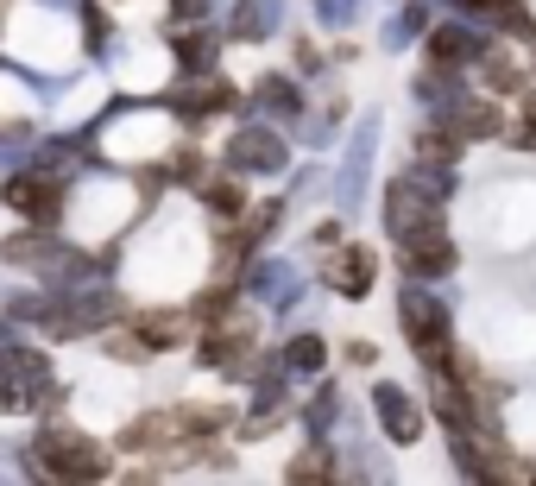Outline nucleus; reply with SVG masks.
Segmentation results:
<instances>
[{
  "label": "nucleus",
  "mask_w": 536,
  "mask_h": 486,
  "mask_svg": "<svg viewBox=\"0 0 536 486\" xmlns=\"http://www.w3.org/2000/svg\"><path fill=\"white\" fill-rule=\"evenodd\" d=\"M32 461H38L44 474H57V481H102V474L114 468V455L95 449V442L76 436V430H44V436L32 442Z\"/></svg>",
  "instance_id": "1"
},
{
  "label": "nucleus",
  "mask_w": 536,
  "mask_h": 486,
  "mask_svg": "<svg viewBox=\"0 0 536 486\" xmlns=\"http://www.w3.org/2000/svg\"><path fill=\"white\" fill-rule=\"evenodd\" d=\"M398 241H404L398 246L404 272H416V278H442V272L454 265V246L442 234V222H416V228H404Z\"/></svg>",
  "instance_id": "2"
},
{
  "label": "nucleus",
  "mask_w": 536,
  "mask_h": 486,
  "mask_svg": "<svg viewBox=\"0 0 536 486\" xmlns=\"http://www.w3.org/2000/svg\"><path fill=\"white\" fill-rule=\"evenodd\" d=\"M6 203H13L19 215H32V222H57L63 190H57L51 177H13V183H6Z\"/></svg>",
  "instance_id": "3"
},
{
  "label": "nucleus",
  "mask_w": 536,
  "mask_h": 486,
  "mask_svg": "<svg viewBox=\"0 0 536 486\" xmlns=\"http://www.w3.org/2000/svg\"><path fill=\"white\" fill-rule=\"evenodd\" d=\"M322 278H328L341 297H360V291L373 284V253H366V246H341V253L322 265Z\"/></svg>",
  "instance_id": "4"
},
{
  "label": "nucleus",
  "mask_w": 536,
  "mask_h": 486,
  "mask_svg": "<svg viewBox=\"0 0 536 486\" xmlns=\"http://www.w3.org/2000/svg\"><path fill=\"white\" fill-rule=\"evenodd\" d=\"M240 171H278L284 164V145H278V133H259V126H247V133H234V152H228Z\"/></svg>",
  "instance_id": "5"
},
{
  "label": "nucleus",
  "mask_w": 536,
  "mask_h": 486,
  "mask_svg": "<svg viewBox=\"0 0 536 486\" xmlns=\"http://www.w3.org/2000/svg\"><path fill=\"white\" fill-rule=\"evenodd\" d=\"M114 310H121L114 297H83V303H70V310H51V316H44V329H51V335H83V329L108 322Z\"/></svg>",
  "instance_id": "6"
},
{
  "label": "nucleus",
  "mask_w": 536,
  "mask_h": 486,
  "mask_svg": "<svg viewBox=\"0 0 536 486\" xmlns=\"http://www.w3.org/2000/svg\"><path fill=\"white\" fill-rule=\"evenodd\" d=\"M379 417H385V436L392 442H416V430H423V411L404 398L398 385H379Z\"/></svg>",
  "instance_id": "7"
},
{
  "label": "nucleus",
  "mask_w": 536,
  "mask_h": 486,
  "mask_svg": "<svg viewBox=\"0 0 536 486\" xmlns=\"http://www.w3.org/2000/svg\"><path fill=\"white\" fill-rule=\"evenodd\" d=\"M454 133H461V139H492V133H505V114H499L492 102H461Z\"/></svg>",
  "instance_id": "8"
},
{
  "label": "nucleus",
  "mask_w": 536,
  "mask_h": 486,
  "mask_svg": "<svg viewBox=\"0 0 536 486\" xmlns=\"http://www.w3.org/2000/svg\"><path fill=\"white\" fill-rule=\"evenodd\" d=\"M429 51H435L442 64H467V57H473V38H467L461 25H435V38H429Z\"/></svg>",
  "instance_id": "9"
},
{
  "label": "nucleus",
  "mask_w": 536,
  "mask_h": 486,
  "mask_svg": "<svg viewBox=\"0 0 536 486\" xmlns=\"http://www.w3.org/2000/svg\"><path fill=\"white\" fill-rule=\"evenodd\" d=\"M190 316H139V342L145 348H164V342H183Z\"/></svg>",
  "instance_id": "10"
},
{
  "label": "nucleus",
  "mask_w": 536,
  "mask_h": 486,
  "mask_svg": "<svg viewBox=\"0 0 536 486\" xmlns=\"http://www.w3.org/2000/svg\"><path fill=\"white\" fill-rule=\"evenodd\" d=\"M177 57H183V70H209L215 64V32H183L177 38Z\"/></svg>",
  "instance_id": "11"
},
{
  "label": "nucleus",
  "mask_w": 536,
  "mask_h": 486,
  "mask_svg": "<svg viewBox=\"0 0 536 486\" xmlns=\"http://www.w3.org/2000/svg\"><path fill=\"white\" fill-rule=\"evenodd\" d=\"M416 158H423V164H435V171H448V164L461 158V145H454L448 133H423V139H416Z\"/></svg>",
  "instance_id": "12"
},
{
  "label": "nucleus",
  "mask_w": 536,
  "mask_h": 486,
  "mask_svg": "<svg viewBox=\"0 0 536 486\" xmlns=\"http://www.w3.org/2000/svg\"><path fill=\"white\" fill-rule=\"evenodd\" d=\"M202 196H209V209H215V215H240V183H234V177L202 183Z\"/></svg>",
  "instance_id": "13"
},
{
  "label": "nucleus",
  "mask_w": 536,
  "mask_h": 486,
  "mask_svg": "<svg viewBox=\"0 0 536 486\" xmlns=\"http://www.w3.org/2000/svg\"><path fill=\"white\" fill-rule=\"evenodd\" d=\"M486 76H492V89H505V95H512V89H524V70H518L505 51H492V57H486Z\"/></svg>",
  "instance_id": "14"
},
{
  "label": "nucleus",
  "mask_w": 536,
  "mask_h": 486,
  "mask_svg": "<svg viewBox=\"0 0 536 486\" xmlns=\"http://www.w3.org/2000/svg\"><path fill=\"white\" fill-rule=\"evenodd\" d=\"M290 366H322V342L316 335H297L290 342Z\"/></svg>",
  "instance_id": "15"
},
{
  "label": "nucleus",
  "mask_w": 536,
  "mask_h": 486,
  "mask_svg": "<svg viewBox=\"0 0 536 486\" xmlns=\"http://www.w3.org/2000/svg\"><path fill=\"white\" fill-rule=\"evenodd\" d=\"M266 102L278 108V114H290V108H297V95H290V83H284V76H266Z\"/></svg>",
  "instance_id": "16"
},
{
  "label": "nucleus",
  "mask_w": 536,
  "mask_h": 486,
  "mask_svg": "<svg viewBox=\"0 0 536 486\" xmlns=\"http://www.w3.org/2000/svg\"><path fill=\"white\" fill-rule=\"evenodd\" d=\"M467 6H473V13H486V19H505V25L518 19V0H467Z\"/></svg>",
  "instance_id": "17"
},
{
  "label": "nucleus",
  "mask_w": 536,
  "mask_h": 486,
  "mask_svg": "<svg viewBox=\"0 0 536 486\" xmlns=\"http://www.w3.org/2000/svg\"><path fill=\"white\" fill-rule=\"evenodd\" d=\"M309 474H328V455H303V461L290 468V481H309Z\"/></svg>",
  "instance_id": "18"
},
{
  "label": "nucleus",
  "mask_w": 536,
  "mask_h": 486,
  "mask_svg": "<svg viewBox=\"0 0 536 486\" xmlns=\"http://www.w3.org/2000/svg\"><path fill=\"white\" fill-rule=\"evenodd\" d=\"M171 6H177V19H196V13H202L209 0H171Z\"/></svg>",
  "instance_id": "19"
},
{
  "label": "nucleus",
  "mask_w": 536,
  "mask_h": 486,
  "mask_svg": "<svg viewBox=\"0 0 536 486\" xmlns=\"http://www.w3.org/2000/svg\"><path fill=\"white\" fill-rule=\"evenodd\" d=\"M518 145H524V152H536V108H531V121H524V133H518Z\"/></svg>",
  "instance_id": "20"
}]
</instances>
